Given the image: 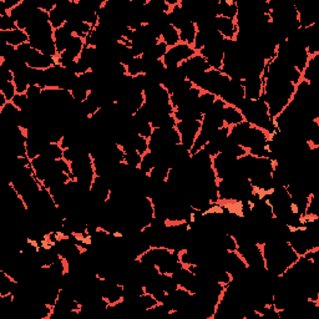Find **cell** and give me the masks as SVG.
Segmentation results:
<instances>
[{
    "label": "cell",
    "mask_w": 319,
    "mask_h": 319,
    "mask_svg": "<svg viewBox=\"0 0 319 319\" xmlns=\"http://www.w3.org/2000/svg\"><path fill=\"white\" fill-rule=\"evenodd\" d=\"M194 54H196V50L192 47V45L179 43L175 46L168 47L167 53L163 56L162 63L167 69L168 67H176L181 65L183 61L190 59L191 56H193Z\"/></svg>",
    "instance_id": "cell-1"
},
{
    "label": "cell",
    "mask_w": 319,
    "mask_h": 319,
    "mask_svg": "<svg viewBox=\"0 0 319 319\" xmlns=\"http://www.w3.org/2000/svg\"><path fill=\"white\" fill-rule=\"evenodd\" d=\"M181 66H182L183 71H185L186 80L191 81L193 85L206 71L211 70L210 65L207 64V61L205 60V58L200 55L199 53H196L193 56H191L190 59L183 61V63L181 64Z\"/></svg>",
    "instance_id": "cell-2"
},
{
    "label": "cell",
    "mask_w": 319,
    "mask_h": 319,
    "mask_svg": "<svg viewBox=\"0 0 319 319\" xmlns=\"http://www.w3.org/2000/svg\"><path fill=\"white\" fill-rule=\"evenodd\" d=\"M288 243L293 248L297 255L304 256L313 250H317L314 243H313L312 238L309 237L308 232L306 228H297V230L290 231L289 238H288Z\"/></svg>",
    "instance_id": "cell-3"
},
{
    "label": "cell",
    "mask_w": 319,
    "mask_h": 319,
    "mask_svg": "<svg viewBox=\"0 0 319 319\" xmlns=\"http://www.w3.org/2000/svg\"><path fill=\"white\" fill-rule=\"evenodd\" d=\"M176 130L181 136V145L191 152L194 140L201 130V121H177Z\"/></svg>",
    "instance_id": "cell-4"
},
{
    "label": "cell",
    "mask_w": 319,
    "mask_h": 319,
    "mask_svg": "<svg viewBox=\"0 0 319 319\" xmlns=\"http://www.w3.org/2000/svg\"><path fill=\"white\" fill-rule=\"evenodd\" d=\"M221 100H224L226 105H231L237 107L239 105L242 100L244 99V90L243 85H242V80H236V79H231L230 84L225 89L219 96Z\"/></svg>",
    "instance_id": "cell-5"
},
{
    "label": "cell",
    "mask_w": 319,
    "mask_h": 319,
    "mask_svg": "<svg viewBox=\"0 0 319 319\" xmlns=\"http://www.w3.org/2000/svg\"><path fill=\"white\" fill-rule=\"evenodd\" d=\"M222 43H224V41H222ZM222 43L206 45L203 49L199 52L200 55L203 56L205 60L207 61V64L210 65L211 69L221 70L225 58V53L224 50H222Z\"/></svg>",
    "instance_id": "cell-6"
},
{
    "label": "cell",
    "mask_w": 319,
    "mask_h": 319,
    "mask_svg": "<svg viewBox=\"0 0 319 319\" xmlns=\"http://www.w3.org/2000/svg\"><path fill=\"white\" fill-rule=\"evenodd\" d=\"M244 90V97L247 100H258L263 96L264 83L262 76H250L242 80Z\"/></svg>",
    "instance_id": "cell-7"
},
{
    "label": "cell",
    "mask_w": 319,
    "mask_h": 319,
    "mask_svg": "<svg viewBox=\"0 0 319 319\" xmlns=\"http://www.w3.org/2000/svg\"><path fill=\"white\" fill-rule=\"evenodd\" d=\"M27 43H29V35L25 30L14 29L10 32H0V45L9 44L18 47Z\"/></svg>",
    "instance_id": "cell-8"
},
{
    "label": "cell",
    "mask_w": 319,
    "mask_h": 319,
    "mask_svg": "<svg viewBox=\"0 0 319 319\" xmlns=\"http://www.w3.org/2000/svg\"><path fill=\"white\" fill-rule=\"evenodd\" d=\"M214 28L225 39H228V40H234L237 32H238L236 20L225 18V16H217L216 21H214Z\"/></svg>",
    "instance_id": "cell-9"
},
{
    "label": "cell",
    "mask_w": 319,
    "mask_h": 319,
    "mask_svg": "<svg viewBox=\"0 0 319 319\" xmlns=\"http://www.w3.org/2000/svg\"><path fill=\"white\" fill-rule=\"evenodd\" d=\"M71 36H72V33L70 32L66 27H61V28H59V29L54 30V41H55L58 55L66 50V46H67V44H69Z\"/></svg>",
    "instance_id": "cell-10"
},
{
    "label": "cell",
    "mask_w": 319,
    "mask_h": 319,
    "mask_svg": "<svg viewBox=\"0 0 319 319\" xmlns=\"http://www.w3.org/2000/svg\"><path fill=\"white\" fill-rule=\"evenodd\" d=\"M222 154L228 155V156L236 157V159H239V157H243L244 155L248 154V151L244 148H242L236 140H233L232 137L228 135L227 140L225 141L224 145L221 148Z\"/></svg>",
    "instance_id": "cell-11"
},
{
    "label": "cell",
    "mask_w": 319,
    "mask_h": 319,
    "mask_svg": "<svg viewBox=\"0 0 319 319\" xmlns=\"http://www.w3.org/2000/svg\"><path fill=\"white\" fill-rule=\"evenodd\" d=\"M224 121L226 126L231 128V126L237 125V124H241L242 121H244V118L242 112L237 107L226 105L224 111Z\"/></svg>",
    "instance_id": "cell-12"
},
{
    "label": "cell",
    "mask_w": 319,
    "mask_h": 319,
    "mask_svg": "<svg viewBox=\"0 0 319 319\" xmlns=\"http://www.w3.org/2000/svg\"><path fill=\"white\" fill-rule=\"evenodd\" d=\"M237 13H238V9H237L236 0H232V2L231 0H219L218 16H225V18L236 20Z\"/></svg>",
    "instance_id": "cell-13"
},
{
    "label": "cell",
    "mask_w": 319,
    "mask_h": 319,
    "mask_svg": "<svg viewBox=\"0 0 319 319\" xmlns=\"http://www.w3.org/2000/svg\"><path fill=\"white\" fill-rule=\"evenodd\" d=\"M40 155L49 157L50 160H61L64 157V149L61 148L60 143L47 142L41 149Z\"/></svg>",
    "instance_id": "cell-14"
},
{
    "label": "cell",
    "mask_w": 319,
    "mask_h": 319,
    "mask_svg": "<svg viewBox=\"0 0 319 319\" xmlns=\"http://www.w3.org/2000/svg\"><path fill=\"white\" fill-rule=\"evenodd\" d=\"M84 47H85V40H84V39H81V38H79V36L72 35L71 39H70L69 44H67L65 53H67L70 56H72L74 59H78L79 56H80V54L83 53Z\"/></svg>",
    "instance_id": "cell-15"
},
{
    "label": "cell",
    "mask_w": 319,
    "mask_h": 319,
    "mask_svg": "<svg viewBox=\"0 0 319 319\" xmlns=\"http://www.w3.org/2000/svg\"><path fill=\"white\" fill-rule=\"evenodd\" d=\"M217 100V96L214 94H211V92H206L202 91L201 95L197 99V106H199L200 111L202 112V115L207 114L211 109H212L214 101Z\"/></svg>",
    "instance_id": "cell-16"
},
{
    "label": "cell",
    "mask_w": 319,
    "mask_h": 319,
    "mask_svg": "<svg viewBox=\"0 0 319 319\" xmlns=\"http://www.w3.org/2000/svg\"><path fill=\"white\" fill-rule=\"evenodd\" d=\"M161 41H163L168 47L175 46L180 43V33L176 28H174L172 25H168L162 34H161Z\"/></svg>",
    "instance_id": "cell-17"
},
{
    "label": "cell",
    "mask_w": 319,
    "mask_h": 319,
    "mask_svg": "<svg viewBox=\"0 0 319 319\" xmlns=\"http://www.w3.org/2000/svg\"><path fill=\"white\" fill-rule=\"evenodd\" d=\"M179 33H180V43L193 45L194 38H196V34H197L196 24L190 21L185 28H182Z\"/></svg>",
    "instance_id": "cell-18"
},
{
    "label": "cell",
    "mask_w": 319,
    "mask_h": 319,
    "mask_svg": "<svg viewBox=\"0 0 319 319\" xmlns=\"http://www.w3.org/2000/svg\"><path fill=\"white\" fill-rule=\"evenodd\" d=\"M177 120L172 115H163L151 121V125L154 129H175L176 128Z\"/></svg>",
    "instance_id": "cell-19"
},
{
    "label": "cell",
    "mask_w": 319,
    "mask_h": 319,
    "mask_svg": "<svg viewBox=\"0 0 319 319\" xmlns=\"http://www.w3.org/2000/svg\"><path fill=\"white\" fill-rule=\"evenodd\" d=\"M126 70H128V75L132 76V78H135V76L140 74H143V71H145V61H143V59L141 58V56H137V58H135L134 60L126 66Z\"/></svg>",
    "instance_id": "cell-20"
},
{
    "label": "cell",
    "mask_w": 319,
    "mask_h": 319,
    "mask_svg": "<svg viewBox=\"0 0 319 319\" xmlns=\"http://www.w3.org/2000/svg\"><path fill=\"white\" fill-rule=\"evenodd\" d=\"M49 21L52 24V27L54 28V30L59 29V28L64 27V24L66 22V18L61 10L59 9L58 7H55L54 9L49 13Z\"/></svg>",
    "instance_id": "cell-21"
},
{
    "label": "cell",
    "mask_w": 319,
    "mask_h": 319,
    "mask_svg": "<svg viewBox=\"0 0 319 319\" xmlns=\"http://www.w3.org/2000/svg\"><path fill=\"white\" fill-rule=\"evenodd\" d=\"M155 166H156V161H155V156L151 152L148 151L145 155H142V160H141L138 168H140L143 174L150 175V172H151V170Z\"/></svg>",
    "instance_id": "cell-22"
},
{
    "label": "cell",
    "mask_w": 319,
    "mask_h": 319,
    "mask_svg": "<svg viewBox=\"0 0 319 319\" xmlns=\"http://www.w3.org/2000/svg\"><path fill=\"white\" fill-rule=\"evenodd\" d=\"M142 160V155H140L136 151H126L124 156V162L129 165L130 167H138Z\"/></svg>",
    "instance_id": "cell-23"
},
{
    "label": "cell",
    "mask_w": 319,
    "mask_h": 319,
    "mask_svg": "<svg viewBox=\"0 0 319 319\" xmlns=\"http://www.w3.org/2000/svg\"><path fill=\"white\" fill-rule=\"evenodd\" d=\"M14 29H18V28H16V22L14 21L9 13L0 16V32H10Z\"/></svg>",
    "instance_id": "cell-24"
},
{
    "label": "cell",
    "mask_w": 319,
    "mask_h": 319,
    "mask_svg": "<svg viewBox=\"0 0 319 319\" xmlns=\"http://www.w3.org/2000/svg\"><path fill=\"white\" fill-rule=\"evenodd\" d=\"M0 92H2V94L5 96L7 101H11L14 97H15V95L18 94V92H16L15 85H14L13 81L4 84V85L0 87Z\"/></svg>",
    "instance_id": "cell-25"
}]
</instances>
